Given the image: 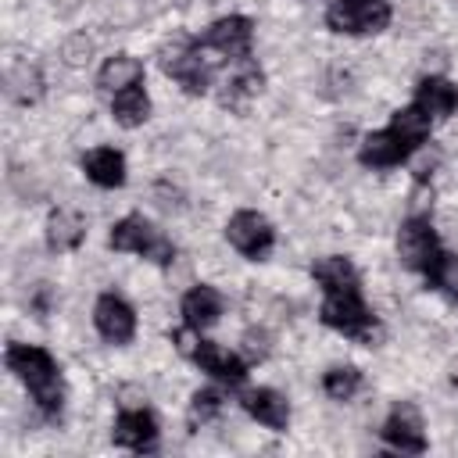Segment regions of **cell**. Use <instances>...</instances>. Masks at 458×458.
<instances>
[{"instance_id": "cell-1", "label": "cell", "mask_w": 458, "mask_h": 458, "mask_svg": "<svg viewBox=\"0 0 458 458\" xmlns=\"http://www.w3.org/2000/svg\"><path fill=\"white\" fill-rule=\"evenodd\" d=\"M4 365H7V372L25 386L29 401L36 404V411H39L43 419L57 422L61 411H64V376H61L57 358H54L47 347H39V344H21V340H14V344H7V351H4Z\"/></svg>"}, {"instance_id": "cell-2", "label": "cell", "mask_w": 458, "mask_h": 458, "mask_svg": "<svg viewBox=\"0 0 458 458\" xmlns=\"http://www.w3.org/2000/svg\"><path fill=\"white\" fill-rule=\"evenodd\" d=\"M318 318L326 329L354 340V344H379L383 336V322L376 318V311L365 304L361 290H340V293H322V304H318Z\"/></svg>"}, {"instance_id": "cell-3", "label": "cell", "mask_w": 458, "mask_h": 458, "mask_svg": "<svg viewBox=\"0 0 458 458\" xmlns=\"http://www.w3.org/2000/svg\"><path fill=\"white\" fill-rule=\"evenodd\" d=\"M157 61H161V72L190 97H204L211 86H215V72L218 64L200 50L197 36H175L168 39L161 50H157Z\"/></svg>"}, {"instance_id": "cell-4", "label": "cell", "mask_w": 458, "mask_h": 458, "mask_svg": "<svg viewBox=\"0 0 458 458\" xmlns=\"http://www.w3.org/2000/svg\"><path fill=\"white\" fill-rule=\"evenodd\" d=\"M107 247L118 250V254H136V258H143V261H150V265H161V268L175 261V243H172L147 215H140V211L122 215V218L111 225Z\"/></svg>"}, {"instance_id": "cell-5", "label": "cell", "mask_w": 458, "mask_h": 458, "mask_svg": "<svg viewBox=\"0 0 458 458\" xmlns=\"http://www.w3.org/2000/svg\"><path fill=\"white\" fill-rule=\"evenodd\" d=\"M394 4L390 0H329L326 4V29L336 36H376L390 25Z\"/></svg>"}, {"instance_id": "cell-6", "label": "cell", "mask_w": 458, "mask_h": 458, "mask_svg": "<svg viewBox=\"0 0 458 458\" xmlns=\"http://www.w3.org/2000/svg\"><path fill=\"white\" fill-rule=\"evenodd\" d=\"M200 50L215 61V64H233L254 54V21L247 14H225L215 18L200 36H197Z\"/></svg>"}, {"instance_id": "cell-7", "label": "cell", "mask_w": 458, "mask_h": 458, "mask_svg": "<svg viewBox=\"0 0 458 458\" xmlns=\"http://www.w3.org/2000/svg\"><path fill=\"white\" fill-rule=\"evenodd\" d=\"M394 247H397V261H401L408 272L426 276L429 265H433V258L444 250V247H440V236H437V229H433L429 211H408L404 222L397 225V243H394Z\"/></svg>"}, {"instance_id": "cell-8", "label": "cell", "mask_w": 458, "mask_h": 458, "mask_svg": "<svg viewBox=\"0 0 458 458\" xmlns=\"http://www.w3.org/2000/svg\"><path fill=\"white\" fill-rule=\"evenodd\" d=\"M225 243L247 261H265L276 250V225L268 222V215L254 208H240L225 222Z\"/></svg>"}, {"instance_id": "cell-9", "label": "cell", "mask_w": 458, "mask_h": 458, "mask_svg": "<svg viewBox=\"0 0 458 458\" xmlns=\"http://www.w3.org/2000/svg\"><path fill=\"white\" fill-rule=\"evenodd\" d=\"M111 440H114V447H122V451L154 454V451L161 447L157 415H154L147 404H122L118 415H114V426H111Z\"/></svg>"}, {"instance_id": "cell-10", "label": "cell", "mask_w": 458, "mask_h": 458, "mask_svg": "<svg viewBox=\"0 0 458 458\" xmlns=\"http://www.w3.org/2000/svg\"><path fill=\"white\" fill-rule=\"evenodd\" d=\"M204 376H211L215 383H222V386H243L247 383V358L240 354V351H229L225 344H218V340H208L204 333L193 340V347H190V354H186Z\"/></svg>"}, {"instance_id": "cell-11", "label": "cell", "mask_w": 458, "mask_h": 458, "mask_svg": "<svg viewBox=\"0 0 458 458\" xmlns=\"http://www.w3.org/2000/svg\"><path fill=\"white\" fill-rule=\"evenodd\" d=\"M93 329L100 333V340H107L111 347H125L132 344L136 329H140V318H136V308L114 293V290H104L97 301H93Z\"/></svg>"}, {"instance_id": "cell-12", "label": "cell", "mask_w": 458, "mask_h": 458, "mask_svg": "<svg viewBox=\"0 0 458 458\" xmlns=\"http://www.w3.org/2000/svg\"><path fill=\"white\" fill-rule=\"evenodd\" d=\"M379 440L397 454H422L429 447V440H426V422H422L419 408L408 401L394 404L379 426Z\"/></svg>"}, {"instance_id": "cell-13", "label": "cell", "mask_w": 458, "mask_h": 458, "mask_svg": "<svg viewBox=\"0 0 458 458\" xmlns=\"http://www.w3.org/2000/svg\"><path fill=\"white\" fill-rule=\"evenodd\" d=\"M422 147H415L411 140H404L397 129L383 125L376 132H365L361 143H358V161L372 172H386V168H397L404 161H411Z\"/></svg>"}, {"instance_id": "cell-14", "label": "cell", "mask_w": 458, "mask_h": 458, "mask_svg": "<svg viewBox=\"0 0 458 458\" xmlns=\"http://www.w3.org/2000/svg\"><path fill=\"white\" fill-rule=\"evenodd\" d=\"M240 408L258 426H265L272 433H286V426H290V401L276 386H243L240 390Z\"/></svg>"}, {"instance_id": "cell-15", "label": "cell", "mask_w": 458, "mask_h": 458, "mask_svg": "<svg viewBox=\"0 0 458 458\" xmlns=\"http://www.w3.org/2000/svg\"><path fill=\"white\" fill-rule=\"evenodd\" d=\"M225 311V297L218 286L211 283H193L182 297H179V315H182V326L197 329V333H208Z\"/></svg>"}, {"instance_id": "cell-16", "label": "cell", "mask_w": 458, "mask_h": 458, "mask_svg": "<svg viewBox=\"0 0 458 458\" xmlns=\"http://www.w3.org/2000/svg\"><path fill=\"white\" fill-rule=\"evenodd\" d=\"M86 215H79L75 208H54L43 222V240H47V250L50 254H72L86 243Z\"/></svg>"}, {"instance_id": "cell-17", "label": "cell", "mask_w": 458, "mask_h": 458, "mask_svg": "<svg viewBox=\"0 0 458 458\" xmlns=\"http://www.w3.org/2000/svg\"><path fill=\"white\" fill-rule=\"evenodd\" d=\"M79 168L100 190H122L125 179H129V165H125V154L118 147H89L82 154Z\"/></svg>"}, {"instance_id": "cell-18", "label": "cell", "mask_w": 458, "mask_h": 458, "mask_svg": "<svg viewBox=\"0 0 458 458\" xmlns=\"http://www.w3.org/2000/svg\"><path fill=\"white\" fill-rule=\"evenodd\" d=\"M261 86H265V72L258 68L254 57H243V61H233V64H229V75L222 79L218 100H222L225 107H243L247 100H254V97L261 93Z\"/></svg>"}, {"instance_id": "cell-19", "label": "cell", "mask_w": 458, "mask_h": 458, "mask_svg": "<svg viewBox=\"0 0 458 458\" xmlns=\"http://www.w3.org/2000/svg\"><path fill=\"white\" fill-rule=\"evenodd\" d=\"M433 122H447L451 114H458V86L444 75H422L415 82V97H411Z\"/></svg>"}, {"instance_id": "cell-20", "label": "cell", "mask_w": 458, "mask_h": 458, "mask_svg": "<svg viewBox=\"0 0 458 458\" xmlns=\"http://www.w3.org/2000/svg\"><path fill=\"white\" fill-rule=\"evenodd\" d=\"M311 279L322 293H340V290H361V272L347 254H326L311 265Z\"/></svg>"}, {"instance_id": "cell-21", "label": "cell", "mask_w": 458, "mask_h": 458, "mask_svg": "<svg viewBox=\"0 0 458 458\" xmlns=\"http://www.w3.org/2000/svg\"><path fill=\"white\" fill-rule=\"evenodd\" d=\"M147 75V64L136 57V54H111L104 57V64L97 68V89L100 93H118V89H129V86H140Z\"/></svg>"}, {"instance_id": "cell-22", "label": "cell", "mask_w": 458, "mask_h": 458, "mask_svg": "<svg viewBox=\"0 0 458 458\" xmlns=\"http://www.w3.org/2000/svg\"><path fill=\"white\" fill-rule=\"evenodd\" d=\"M4 89H7V97H11L14 104L32 107V104L43 97L47 79H43L39 64H32V61H14V64L7 68V75H4Z\"/></svg>"}, {"instance_id": "cell-23", "label": "cell", "mask_w": 458, "mask_h": 458, "mask_svg": "<svg viewBox=\"0 0 458 458\" xmlns=\"http://www.w3.org/2000/svg\"><path fill=\"white\" fill-rule=\"evenodd\" d=\"M111 118H114V125H122V129H140V125L150 118V93L143 89V82L111 93Z\"/></svg>"}, {"instance_id": "cell-24", "label": "cell", "mask_w": 458, "mask_h": 458, "mask_svg": "<svg viewBox=\"0 0 458 458\" xmlns=\"http://www.w3.org/2000/svg\"><path fill=\"white\" fill-rule=\"evenodd\" d=\"M361 390H365V372H361L358 365L340 361V365H329V369L322 372V394H326L329 401H336V404L354 401Z\"/></svg>"}, {"instance_id": "cell-25", "label": "cell", "mask_w": 458, "mask_h": 458, "mask_svg": "<svg viewBox=\"0 0 458 458\" xmlns=\"http://www.w3.org/2000/svg\"><path fill=\"white\" fill-rule=\"evenodd\" d=\"M390 129H397L404 140H411L415 147H426V140H429V132H433V118L411 100V104H404V107H397L394 114H390V122H386Z\"/></svg>"}, {"instance_id": "cell-26", "label": "cell", "mask_w": 458, "mask_h": 458, "mask_svg": "<svg viewBox=\"0 0 458 458\" xmlns=\"http://www.w3.org/2000/svg\"><path fill=\"white\" fill-rule=\"evenodd\" d=\"M426 283H429L440 297H447L451 304H458V254H454V250H440V254L433 258L429 272H426Z\"/></svg>"}, {"instance_id": "cell-27", "label": "cell", "mask_w": 458, "mask_h": 458, "mask_svg": "<svg viewBox=\"0 0 458 458\" xmlns=\"http://www.w3.org/2000/svg\"><path fill=\"white\" fill-rule=\"evenodd\" d=\"M222 411H225V394H222V383L193 390V397H190V422H193V426H208V422H215Z\"/></svg>"}, {"instance_id": "cell-28", "label": "cell", "mask_w": 458, "mask_h": 458, "mask_svg": "<svg viewBox=\"0 0 458 458\" xmlns=\"http://www.w3.org/2000/svg\"><path fill=\"white\" fill-rule=\"evenodd\" d=\"M93 54H97V47H93V39H89L86 32H72V36L61 43V61H64L68 68H86V64L93 61Z\"/></svg>"}, {"instance_id": "cell-29", "label": "cell", "mask_w": 458, "mask_h": 458, "mask_svg": "<svg viewBox=\"0 0 458 458\" xmlns=\"http://www.w3.org/2000/svg\"><path fill=\"white\" fill-rule=\"evenodd\" d=\"M240 354L247 358V365L265 361V358L272 354V336H268L265 329H247V333L240 336Z\"/></svg>"}, {"instance_id": "cell-30", "label": "cell", "mask_w": 458, "mask_h": 458, "mask_svg": "<svg viewBox=\"0 0 458 458\" xmlns=\"http://www.w3.org/2000/svg\"><path fill=\"white\" fill-rule=\"evenodd\" d=\"M50 304H54V290H50L47 283H39V286H36V297H32V311H36L39 318H47V315H50Z\"/></svg>"}, {"instance_id": "cell-31", "label": "cell", "mask_w": 458, "mask_h": 458, "mask_svg": "<svg viewBox=\"0 0 458 458\" xmlns=\"http://www.w3.org/2000/svg\"><path fill=\"white\" fill-rule=\"evenodd\" d=\"M451 383L458 386V358H454V365H451Z\"/></svg>"}]
</instances>
